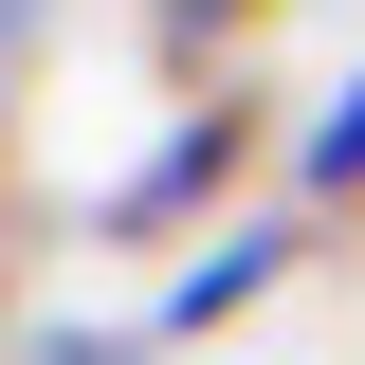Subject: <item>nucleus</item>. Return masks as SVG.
<instances>
[{
	"label": "nucleus",
	"mask_w": 365,
	"mask_h": 365,
	"mask_svg": "<svg viewBox=\"0 0 365 365\" xmlns=\"http://www.w3.org/2000/svg\"><path fill=\"white\" fill-rule=\"evenodd\" d=\"M256 165H292V128H274L237 73H220V91H165V128L91 182V237H182V256H201V237H220V201H237Z\"/></svg>",
	"instance_id": "nucleus-1"
},
{
	"label": "nucleus",
	"mask_w": 365,
	"mask_h": 365,
	"mask_svg": "<svg viewBox=\"0 0 365 365\" xmlns=\"http://www.w3.org/2000/svg\"><path fill=\"white\" fill-rule=\"evenodd\" d=\"M292 256H311V220H220V237H201V256H165V292H146V347H220V329L237 311H274V274H292Z\"/></svg>",
	"instance_id": "nucleus-2"
},
{
	"label": "nucleus",
	"mask_w": 365,
	"mask_h": 365,
	"mask_svg": "<svg viewBox=\"0 0 365 365\" xmlns=\"http://www.w3.org/2000/svg\"><path fill=\"white\" fill-rule=\"evenodd\" d=\"M347 201H365V73L292 128V220H347Z\"/></svg>",
	"instance_id": "nucleus-3"
},
{
	"label": "nucleus",
	"mask_w": 365,
	"mask_h": 365,
	"mask_svg": "<svg viewBox=\"0 0 365 365\" xmlns=\"http://www.w3.org/2000/svg\"><path fill=\"white\" fill-rule=\"evenodd\" d=\"M146 19H165V73H182V91H220L201 55H237V19H256V0H146Z\"/></svg>",
	"instance_id": "nucleus-4"
},
{
	"label": "nucleus",
	"mask_w": 365,
	"mask_h": 365,
	"mask_svg": "<svg viewBox=\"0 0 365 365\" xmlns=\"http://www.w3.org/2000/svg\"><path fill=\"white\" fill-rule=\"evenodd\" d=\"M19 365H146V329H110V311H55V329H37Z\"/></svg>",
	"instance_id": "nucleus-5"
},
{
	"label": "nucleus",
	"mask_w": 365,
	"mask_h": 365,
	"mask_svg": "<svg viewBox=\"0 0 365 365\" xmlns=\"http://www.w3.org/2000/svg\"><path fill=\"white\" fill-rule=\"evenodd\" d=\"M0 19H19V55H37V37H55V0H0Z\"/></svg>",
	"instance_id": "nucleus-6"
}]
</instances>
